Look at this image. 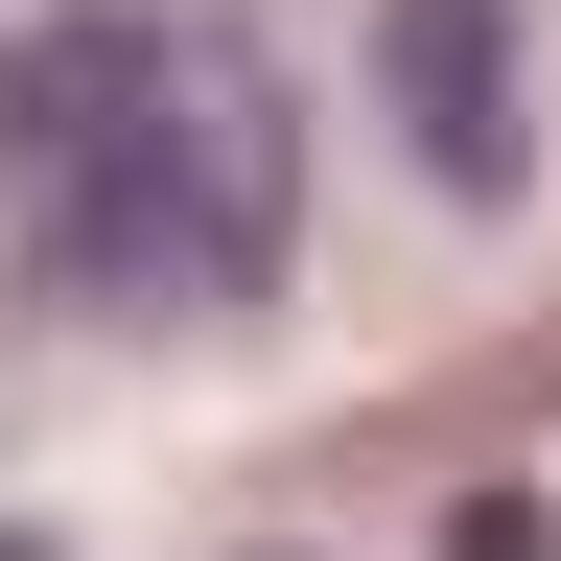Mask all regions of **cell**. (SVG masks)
<instances>
[{
  "instance_id": "cell-2",
  "label": "cell",
  "mask_w": 561,
  "mask_h": 561,
  "mask_svg": "<svg viewBox=\"0 0 561 561\" xmlns=\"http://www.w3.org/2000/svg\"><path fill=\"white\" fill-rule=\"evenodd\" d=\"M375 94H398V140H421V187L445 210H491L515 187V0H375Z\"/></svg>"
},
{
  "instance_id": "cell-3",
  "label": "cell",
  "mask_w": 561,
  "mask_h": 561,
  "mask_svg": "<svg viewBox=\"0 0 561 561\" xmlns=\"http://www.w3.org/2000/svg\"><path fill=\"white\" fill-rule=\"evenodd\" d=\"M0 561H47V538H0Z\"/></svg>"
},
{
  "instance_id": "cell-1",
  "label": "cell",
  "mask_w": 561,
  "mask_h": 561,
  "mask_svg": "<svg viewBox=\"0 0 561 561\" xmlns=\"http://www.w3.org/2000/svg\"><path fill=\"white\" fill-rule=\"evenodd\" d=\"M0 187L47 234V305L94 328H210L305 234V117L210 0H47L0 47Z\"/></svg>"
}]
</instances>
